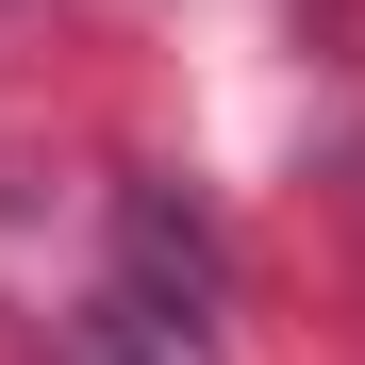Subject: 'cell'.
I'll return each mask as SVG.
<instances>
[{"mask_svg": "<svg viewBox=\"0 0 365 365\" xmlns=\"http://www.w3.org/2000/svg\"><path fill=\"white\" fill-rule=\"evenodd\" d=\"M116 299H133L150 332L200 349V332L232 316V232L182 200V182H133V200H116Z\"/></svg>", "mask_w": 365, "mask_h": 365, "instance_id": "obj_1", "label": "cell"}, {"mask_svg": "<svg viewBox=\"0 0 365 365\" xmlns=\"http://www.w3.org/2000/svg\"><path fill=\"white\" fill-rule=\"evenodd\" d=\"M50 365H182V332H150L133 299H83V316H67V349H50Z\"/></svg>", "mask_w": 365, "mask_h": 365, "instance_id": "obj_2", "label": "cell"}]
</instances>
